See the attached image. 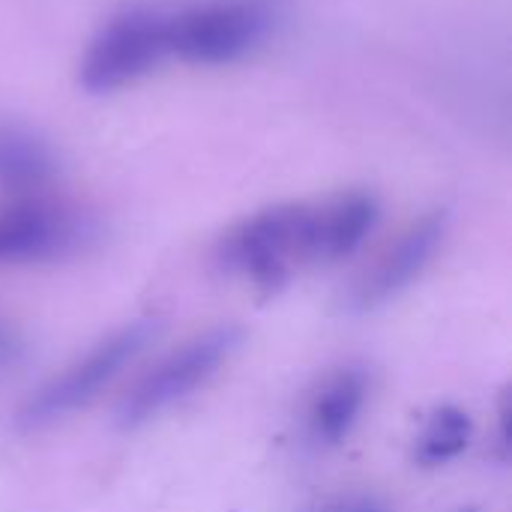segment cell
<instances>
[{
	"instance_id": "1",
	"label": "cell",
	"mask_w": 512,
	"mask_h": 512,
	"mask_svg": "<svg viewBox=\"0 0 512 512\" xmlns=\"http://www.w3.org/2000/svg\"><path fill=\"white\" fill-rule=\"evenodd\" d=\"M216 261L264 294L285 288L300 267L321 264L318 204L291 201L240 219L222 234Z\"/></svg>"
},
{
	"instance_id": "2",
	"label": "cell",
	"mask_w": 512,
	"mask_h": 512,
	"mask_svg": "<svg viewBox=\"0 0 512 512\" xmlns=\"http://www.w3.org/2000/svg\"><path fill=\"white\" fill-rule=\"evenodd\" d=\"M159 327V318H138L96 342L84 357L69 363L24 399L18 426L24 432H39L87 408L129 363L144 354V348L159 336Z\"/></svg>"
},
{
	"instance_id": "3",
	"label": "cell",
	"mask_w": 512,
	"mask_h": 512,
	"mask_svg": "<svg viewBox=\"0 0 512 512\" xmlns=\"http://www.w3.org/2000/svg\"><path fill=\"white\" fill-rule=\"evenodd\" d=\"M246 333L237 324H216L192 339H186L180 348H174L168 357H162L120 402L117 420L126 429L144 426L153 417L165 414L168 408L189 399L195 390H201L210 378L219 375V369L240 351Z\"/></svg>"
},
{
	"instance_id": "4",
	"label": "cell",
	"mask_w": 512,
	"mask_h": 512,
	"mask_svg": "<svg viewBox=\"0 0 512 512\" xmlns=\"http://www.w3.org/2000/svg\"><path fill=\"white\" fill-rule=\"evenodd\" d=\"M261 0H207L165 18L168 54L198 66H228L252 54L270 33Z\"/></svg>"
},
{
	"instance_id": "5",
	"label": "cell",
	"mask_w": 512,
	"mask_h": 512,
	"mask_svg": "<svg viewBox=\"0 0 512 512\" xmlns=\"http://www.w3.org/2000/svg\"><path fill=\"white\" fill-rule=\"evenodd\" d=\"M165 57V15L141 6L123 9L87 42V51L78 63V84L96 96L114 93L153 72Z\"/></svg>"
},
{
	"instance_id": "6",
	"label": "cell",
	"mask_w": 512,
	"mask_h": 512,
	"mask_svg": "<svg viewBox=\"0 0 512 512\" xmlns=\"http://www.w3.org/2000/svg\"><path fill=\"white\" fill-rule=\"evenodd\" d=\"M96 222L72 204L18 195L0 207V264H51L93 246Z\"/></svg>"
},
{
	"instance_id": "7",
	"label": "cell",
	"mask_w": 512,
	"mask_h": 512,
	"mask_svg": "<svg viewBox=\"0 0 512 512\" xmlns=\"http://www.w3.org/2000/svg\"><path fill=\"white\" fill-rule=\"evenodd\" d=\"M447 234V213L435 210L426 213L423 219H417L378 261L375 267L357 282V288L351 291V312H375L384 303H390L393 297H399L402 291H408L423 270L432 264V258L438 255L441 243Z\"/></svg>"
},
{
	"instance_id": "8",
	"label": "cell",
	"mask_w": 512,
	"mask_h": 512,
	"mask_svg": "<svg viewBox=\"0 0 512 512\" xmlns=\"http://www.w3.org/2000/svg\"><path fill=\"white\" fill-rule=\"evenodd\" d=\"M369 399V372L363 366H342L330 372L309 399L306 429L315 444L336 447L357 426Z\"/></svg>"
},
{
	"instance_id": "9",
	"label": "cell",
	"mask_w": 512,
	"mask_h": 512,
	"mask_svg": "<svg viewBox=\"0 0 512 512\" xmlns=\"http://www.w3.org/2000/svg\"><path fill=\"white\" fill-rule=\"evenodd\" d=\"M378 222V201L369 192H342L318 204V252L321 264L354 255Z\"/></svg>"
},
{
	"instance_id": "10",
	"label": "cell",
	"mask_w": 512,
	"mask_h": 512,
	"mask_svg": "<svg viewBox=\"0 0 512 512\" xmlns=\"http://www.w3.org/2000/svg\"><path fill=\"white\" fill-rule=\"evenodd\" d=\"M54 174V156L45 141L15 126H0V186L30 195Z\"/></svg>"
},
{
	"instance_id": "11",
	"label": "cell",
	"mask_w": 512,
	"mask_h": 512,
	"mask_svg": "<svg viewBox=\"0 0 512 512\" xmlns=\"http://www.w3.org/2000/svg\"><path fill=\"white\" fill-rule=\"evenodd\" d=\"M474 438V420L456 405L435 408L414 438V462L420 468H441L456 462Z\"/></svg>"
},
{
	"instance_id": "12",
	"label": "cell",
	"mask_w": 512,
	"mask_h": 512,
	"mask_svg": "<svg viewBox=\"0 0 512 512\" xmlns=\"http://www.w3.org/2000/svg\"><path fill=\"white\" fill-rule=\"evenodd\" d=\"M309 512H393V507L375 492H345V495L324 498Z\"/></svg>"
},
{
	"instance_id": "13",
	"label": "cell",
	"mask_w": 512,
	"mask_h": 512,
	"mask_svg": "<svg viewBox=\"0 0 512 512\" xmlns=\"http://www.w3.org/2000/svg\"><path fill=\"white\" fill-rule=\"evenodd\" d=\"M15 354H18V342L12 339V333H6V330L0 327V363L12 360Z\"/></svg>"
},
{
	"instance_id": "14",
	"label": "cell",
	"mask_w": 512,
	"mask_h": 512,
	"mask_svg": "<svg viewBox=\"0 0 512 512\" xmlns=\"http://www.w3.org/2000/svg\"><path fill=\"white\" fill-rule=\"evenodd\" d=\"M456 512H477V507H462V510H456Z\"/></svg>"
}]
</instances>
